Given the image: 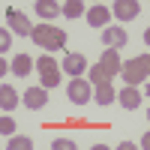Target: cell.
<instances>
[{"label": "cell", "instance_id": "277c9868", "mask_svg": "<svg viewBox=\"0 0 150 150\" xmlns=\"http://www.w3.org/2000/svg\"><path fill=\"white\" fill-rule=\"evenodd\" d=\"M6 27H9L12 33H18V36H33V27H36V24H30V18L24 15V12L6 9Z\"/></svg>", "mask_w": 150, "mask_h": 150}, {"label": "cell", "instance_id": "83f0119b", "mask_svg": "<svg viewBox=\"0 0 150 150\" xmlns=\"http://www.w3.org/2000/svg\"><path fill=\"white\" fill-rule=\"evenodd\" d=\"M93 150H96V147H93Z\"/></svg>", "mask_w": 150, "mask_h": 150}, {"label": "cell", "instance_id": "4fadbf2b", "mask_svg": "<svg viewBox=\"0 0 150 150\" xmlns=\"http://www.w3.org/2000/svg\"><path fill=\"white\" fill-rule=\"evenodd\" d=\"M117 102L126 108V111H135L141 105V93H138V87H123V90L117 93Z\"/></svg>", "mask_w": 150, "mask_h": 150}, {"label": "cell", "instance_id": "5b68a950", "mask_svg": "<svg viewBox=\"0 0 150 150\" xmlns=\"http://www.w3.org/2000/svg\"><path fill=\"white\" fill-rule=\"evenodd\" d=\"M66 96H69V102H75V105L90 102V99H93L90 81H84V78H72V81H69V87H66Z\"/></svg>", "mask_w": 150, "mask_h": 150}, {"label": "cell", "instance_id": "d6986e66", "mask_svg": "<svg viewBox=\"0 0 150 150\" xmlns=\"http://www.w3.org/2000/svg\"><path fill=\"white\" fill-rule=\"evenodd\" d=\"M87 75H90V81H93L96 87H99V84H111V78H108V75H105V69L99 66V63H96V66H90V69H87Z\"/></svg>", "mask_w": 150, "mask_h": 150}, {"label": "cell", "instance_id": "cb8c5ba5", "mask_svg": "<svg viewBox=\"0 0 150 150\" xmlns=\"http://www.w3.org/2000/svg\"><path fill=\"white\" fill-rule=\"evenodd\" d=\"M141 147H144V150H150V132H144V138H141Z\"/></svg>", "mask_w": 150, "mask_h": 150}, {"label": "cell", "instance_id": "d4e9b609", "mask_svg": "<svg viewBox=\"0 0 150 150\" xmlns=\"http://www.w3.org/2000/svg\"><path fill=\"white\" fill-rule=\"evenodd\" d=\"M144 45L150 48V27H147V33H144Z\"/></svg>", "mask_w": 150, "mask_h": 150}, {"label": "cell", "instance_id": "8fae6325", "mask_svg": "<svg viewBox=\"0 0 150 150\" xmlns=\"http://www.w3.org/2000/svg\"><path fill=\"white\" fill-rule=\"evenodd\" d=\"M33 9H36V15L45 18V21H51V18H57V15H63V3H54V0H36Z\"/></svg>", "mask_w": 150, "mask_h": 150}, {"label": "cell", "instance_id": "9c48e42d", "mask_svg": "<svg viewBox=\"0 0 150 150\" xmlns=\"http://www.w3.org/2000/svg\"><path fill=\"white\" fill-rule=\"evenodd\" d=\"M108 18H111V9L102 6V3L87 9V24H90V27H96V30H105V27H108Z\"/></svg>", "mask_w": 150, "mask_h": 150}, {"label": "cell", "instance_id": "4316f807", "mask_svg": "<svg viewBox=\"0 0 150 150\" xmlns=\"http://www.w3.org/2000/svg\"><path fill=\"white\" fill-rule=\"evenodd\" d=\"M48 150H54V147H48Z\"/></svg>", "mask_w": 150, "mask_h": 150}, {"label": "cell", "instance_id": "7a4b0ae2", "mask_svg": "<svg viewBox=\"0 0 150 150\" xmlns=\"http://www.w3.org/2000/svg\"><path fill=\"white\" fill-rule=\"evenodd\" d=\"M120 75H123V81H126V87H138V84L150 81V54L126 60L123 69H120Z\"/></svg>", "mask_w": 150, "mask_h": 150}, {"label": "cell", "instance_id": "52a82bcc", "mask_svg": "<svg viewBox=\"0 0 150 150\" xmlns=\"http://www.w3.org/2000/svg\"><path fill=\"white\" fill-rule=\"evenodd\" d=\"M63 72L69 75V78H81V75L87 72V60H84V54H78V51L66 54V57H63Z\"/></svg>", "mask_w": 150, "mask_h": 150}, {"label": "cell", "instance_id": "44dd1931", "mask_svg": "<svg viewBox=\"0 0 150 150\" xmlns=\"http://www.w3.org/2000/svg\"><path fill=\"white\" fill-rule=\"evenodd\" d=\"M9 48H12V30L9 27H3V30H0V51H9Z\"/></svg>", "mask_w": 150, "mask_h": 150}, {"label": "cell", "instance_id": "9a60e30c", "mask_svg": "<svg viewBox=\"0 0 150 150\" xmlns=\"http://www.w3.org/2000/svg\"><path fill=\"white\" fill-rule=\"evenodd\" d=\"M15 105H18V93H15V87L3 84V87H0V108H3V114H6V111H12Z\"/></svg>", "mask_w": 150, "mask_h": 150}, {"label": "cell", "instance_id": "484cf974", "mask_svg": "<svg viewBox=\"0 0 150 150\" xmlns=\"http://www.w3.org/2000/svg\"><path fill=\"white\" fill-rule=\"evenodd\" d=\"M96 150H108V147H105V144H96Z\"/></svg>", "mask_w": 150, "mask_h": 150}, {"label": "cell", "instance_id": "ba28073f", "mask_svg": "<svg viewBox=\"0 0 150 150\" xmlns=\"http://www.w3.org/2000/svg\"><path fill=\"white\" fill-rule=\"evenodd\" d=\"M99 66L105 69V75H108V78L120 75L123 63H120V54H117V48H105V51H102V60H99Z\"/></svg>", "mask_w": 150, "mask_h": 150}, {"label": "cell", "instance_id": "e0dca14e", "mask_svg": "<svg viewBox=\"0 0 150 150\" xmlns=\"http://www.w3.org/2000/svg\"><path fill=\"white\" fill-rule=\"evenodd\" d=\"M6 150H33V141L24 138V135H12L6 141Z\"/></svg>", "mask_w": 150, "mask_h": 150}, {"label": "cell", "instance_id": "6da1fadb", "mask_svg": "<svg viewBox=\"0 0 150 150\" xmlns=\"http://www.w3.org/2000/svg\"><path fill=\"white\" fill-rule=\"evenodd\" d=\"M30 39L39 45V48H45V51H60V48L66 45V30L51 27V24H36Z\"/></svg>", "mask_w": 150, "mask_h": 150}, {"label": "cell", "instance_id": "603a6c76", "mask_svg": "<svg viewBox=\"0 0 150 150\" xmlns=\"http://www.w3.org/2000/svg\"><path fill=\"white\" fill-rule=\"evenodd\" d=\"M117 150H144V147H141V144H132V141H123Z\"/></svg>", "mask_w": 150, "mask_h": 150}, {"label": "cell", "instance_id": "3957f363", "mask_svg": "<svg viewBox=\"0 0 150 150\" xmlns=\"http://www.w3.org/2000/svg\"><path fill=\"white\" fill-rule=\"evenodd\" d=\"M36 72H39V87H45V90H51V87H57L60 84V66L54 63V57H48V54H42L39 60H36Z\"/></svg>", "mask_w": 150, "mask_h": 150}, {"label": "cell", "instance_id": "8992f818", "mask_svg": "<svg viewBox=\"0 0 150 150\" xmlns=\"http://www.w3.org/2000/svg\"><path fill=\"white\" fill-rule=\"evenodd\" d=\"M111 6H114L111 15L120 18V21H132V18H138V12H141L138 0H117V3H111Z\"/></svg>", "mask_w": 150, "mask_h": 150}, {"label": "cell", "instance_id": "7402d4cb", "mask_svg": "<svg viewBox=\"0 0 150 150\" xmlns=\"http://www.w3.org/2000/svg\"><path fill=\"white\" fill-rule=\"evenodd\" d=\"M51 147H54V150H75V144H72L69 138H57V141H54Z\"/></svg>", "mask_w": 150, "mask_h": 150}, {"label": "cell", "instance_id": "5bb4252c", "mask_svg": "<svg viewBox=\"0 0 150 150\" xmlns=\"http://www.w3.org/2000/svg\"><path fill=\"white\" fill-rule=\"evenodd\" d=\"M9 66H12V72H15L18 78H27V75H30V69H33L36 63L30 60V54H15V60H12Z\"/></svg>", "mask_w": 150, "mask_h": 150}, {"label": "cell", "instance_id": "30bf717a", "mask_svg": "<svg viewBox=\"0 0 150 150\" xmlns=\"http://www.w3.org/2000/svg\"><path fill=\"white\" fill-rule=\"evenodd\" d=\"M126 42H129V36L123 27H105L102 30V45L105 48H123Z\"/></svg>", "mask_w": 150, "mask_h": 150}, {"label": "cell", "instance_id": "ac0fdd59", "mask_svg": "<svg viewBox=\"0 0 150 150\" xmlns=\"http://www.w3.org/2000/svg\"><path fill=\"white\" fill-rule=\"evenodd\" d=\"M63 15H66V18L84 15V3H81V0H66V3H63Z\"/></svg>", "mask_w": 150, "mask_h": 150}, {"label": "cell", "instance_id": "7c38bea8", "mask_svg": "<svg viewBox=\"0 0 150 150\" xmlns=\"http://www.w3.org/2000/svg\"><path fill=\"white\" fill-rule=\"evenodd\" d=\"M45 102H48V90L45 87H30V90L24 93V105H27L30 111H39Z\"/></svg>", "mask_w": 150, "mask_h": 150}, {"label": "cell", "instance_id": "2e32d148", "mask_svg": "<svg viewBox=\"0 0 150 150\" xmlns=\"http://www.w3.org/2000/svg\"><path fill=\"white\" fill-rule=\"evenodd\" d=\"M93 99H96L99 105H108V102H114V99H117V93H114V87H111V84H99L96 90H93Z\"/></svg>", "mask_w": 150, "mask_h": 150}, {"label": "cell", "instance_id": "ffe728a7", "mask_svg": "<svg viewBox=\"0 0 150 150\" xmlns=\"http://www.w3.org/2000/svg\"><path fill=\"white\" fill-rule=\"evenodd\" d=\"M15 129H18V123L12 120L9 114L0 117V135H3V138H12V135H15Z\"/></svg>", "mask_w": 150, "mask_h": 150}]
</instances>
